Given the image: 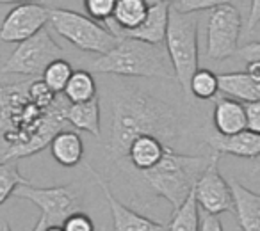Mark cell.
<instances>
[{"label": "cell", "mask_w": 260, "mask_h": 231, "mask_svg": "<svg viewBox=\"0 0 260 231\" xmlns=\"http://www.w3.org/2000/svg\"><path fill=\"white\" fill-rule=\"evenodd\" d=\"M217 76V91L232 96V100H241L244 103L260 101V82H255L246 75V71L221 73Z\"/></svg>", "instance_id": "17"}, {"label": "cell", "mask_w": 260, "mask_h": 231, "mask_svg": "<svg viewBox=\"0 0 260 231\" xmlns=\"http://www.w3.org/2000/svg\"><path fill=\"white\" fill-rule=\"evenodd\" d=\"M200 229V208L196 205L194 192L189 194L180 208H177L171 215L166 231H198Z\"/></svg>", "instance_id": "22"}, {"label": "cell", "mask_w": 260, "mask_h": 231, "mask_svg": "<svg viewBox=\"0 0 260 231\" xmlns=\"http://www.w3.org/2000/svg\"><path fill=\"white\" fill-rule=\"evenodd\" d=\"M62 96L72 105L93 100L96 96V84H94L93 75L89 71H86V69L73 71L68 84H66L64 91H62Z\"/></svg>", "instance_id": "21"}, {"label": "cell", "mask_w": 260, "mask_h": 231, "mask_svg": "<svg viewBox=\"0 0 260 231\" xmlns=\"http://www.w3.org/2000/svg\"><path fill=\"white\" fill-rule=\"evenodd\" d=\"M30 183L22 176L15 162H0V205H4L18 187Z\"/></svg>", "instance_id": "24"}, {"label": "cell", "mask_w": 260, "mask_h": 231, "mask_svg": "<svg viewBox=\"0 0 260 231\" xmlns=\"http://www.w3.org/2000/svg\"><path fill=\"white\" fill-rule=\"evenodd\" d=\"M246 75L255 80V82H260V61L246 64Z\"/></svg>", "instance_id": "34"}, {"label": "cell", "mask_w": 260, "mask_h": 231, "mask_svg": "<svg viewBox=\"0 0 260 231\" xmlns=\"http://www.w3.org/2000/svg\"><path fill=\"white\" fill-rule=\"evenodd\" d=\"M244 121L246 130L253 134H260V101H251L244 103Z\"/></svg>", "instance_id": "30"}, {"label": "cell", "mask_w": 260, "mask_h": 231, "mask_svg": "<svg viewBox=\"0 0 260 231\" xmlns=\"http://www.w3.org/2000/svg\"><path fill=\"white\" fill-rule=\"evenodd\" d=\"M114 0H86L84 2V9L87 11V15L91 16V20H98V22H109L112 18L114 13ZM87 16V18H89Z\"/></svg>", "instance_id": "28"}, {"label": "cell", "mask_w": 260, "mask_h": 231, "mask_svg": "<svg viewBox=\"0 0 260 231\" xmlns=\"http://www.w3.org/2000/svg\"><path fill=\"white\" fill-rule=\"evenodd\" d=\"M64 121L75 127L77 130H82L91 134L93 137H102V112H100V100L94 96L93 100L84 101V103L68 105L64 112Z\"/></svg>", "instance_id": "15"}, {"label": "cell", "mask_w": 260, "mask_h": 231, "mask_svg": "<svg viewBox=\"0 0 260 231\" xmlns=\"http://www.w3.org/2000/svg\"><path fill=\"white\" fill-rule=\"evenodd\" d=\"M2 231H13V229H11V226H9L8 222H4V226H2Z\"/></svg>", "instance_id": "37"}, {"label": "cell", "mask_w": 260, "mask_h": 231, "mask_svg": "<svg viewBox=\"0 0 260 231\" xmlns=\"http://www.w3.org/2000/svg\"><path fill=\"white\" fill-rule=\"evenodd\" d=\"M47 229V220H45L43 215H40V219H38L36 226L32 227V231H45Z\"/></svg>", "instance_id": "35"}, {"label": "cell", "mask_w": 260, "mask_h": 231, "mask_svg": "<svg viewBox=\"0 0 260 231\" xmlns=\"http://www.w3.org/2000/svg\"><path fill=\"white\" fill-rule=\"evenodd\" d=\"M198 231H224V229H223V224H221L219 217L203 213V215L200 217V229Z\"/></svg>", "instance_id": "32"}, {"label": "cell", "mask_w": 260, "mask_h": 231, "mask_svg": "<svg viewBox=\"0 0 260 231\" xmlns=\"http://www.w3.org/2000/svg\"><path fill=\"white\" fill-rule=\"evenodd\" d=\"M72 73H73L72 64L68 61H64V59H57V61L50 62L45 68V71L41 73V80H43L45 86L54 94H62Z\"/></svg>", "instance_id": "23"}, {"label": "cell", "mask_w": 260, "mask_h": 231, "mask_svg": "<svg viewBox=\"0 0 260 231\" xmlns=\"http://www.w3.org/2000/svg\"><path fill=\"white\" fill-rule=\"evenodd\" d=\"M209 160L210 155H184L166 146L162 159L157 166L134 173L141 176L153 194L166 199L175 212L189 198L198 178L209 166Z\"/></svg>", "instance_id": "2"}, {"label": "cell", "mask_w": 260, "mask_h": 231, "mask_svg": "<svg viewBox=\"0 0 260 231\" xmlns=\"http://www.w3.org/2000/svg\"><path fill=\"white\" fill-rule=\"evenodd\" d=\"M62 59V48L52 40L50 32L43 29L30 40L18 43L8 61L2 66L4 75L40 76L50 62Z\"/></svg>", "instance_id": "6"}, {"label": "cell", "mask_w": 260, "mask_h": 231, "mask_svg": "<svg viewBox=\"0 0 260 231\" xmlns=\"http://www.w3.org/2000/svg\"><path fill=\"white\" fill-rule=\"evenodd\" d=\"M91 71L112 73L121 76L175 80L173 68L162 47H152V45L126 40V37H119L112 50L100 55L91 64Z\"/></svg>", "instance_id": "3"}, {"label": "cell", "mask_w": 260, "mask_h": 231, "mask_svg": "<svg viewBox=\"0 0 260 231\" xmlns=\"http://www.w3.org/2000/svg\"><path fill=\"white\" fill-rule=\"evenodd\" d=\"M235 54H241V57L246 61V64H249V62H258L260 61V45H258V41H251V43H248L246 47L237 48V52H235Z\"/></svg>", "instance_id": "31"}, {"label": "cell", "mask_w": 260, "mask_h": 231, "mask_svg": "<svg viewBox=\"0 0 260 231\" xmlns=\"http://www.w3.org/2000/svg\"><path fill=\"white\" fill-rule=\"evenodd\" d=\"M219 157L217 153H210L209 166L198 178L194 188V199L198 208H203L209 215H219L232 210V194L228 181L219 173Z\"/></svg>", "instance_id": "9"}, {"label": "cell", "mask_w": 260, "mask_h": 231, "mask_svg": "<svg viewBox=\"0 0 260 231\" xmlns=\"http://www.w3.org/2000/svg\"><path fill=\"white\" fill-rule=\"evenodd\" d=\"M146 13H148V2L145 0H119L114 6V13H112V18L114 22H105L107 23V29L112 34L118 32H128V30L138 29L143 23V20L146 18Z\"/></svg>", "instance_id": "16"}, {"label": "cell", "mask_w": 260, "mask_h": 231, "mask_svg": "<svg viewBox=\"0 0 260 231\" xmlns=\"http://www.w3.org/2000/svg\"><path fill=\"white\" fill-rule=\"evenodd\" d=\"M207 144L212 148V153L217 155H235L241 159H256L260 155V134L253 132H239L235 135H207Z\"/></svg>", "instance_id": "14"}, {"label": "cell", "mask_w": 260, "mask_h": 231, "mask_svg": "<svg viewBox=\"0 0 260 231\" xmlns=\"http://www.w3.org/2000/svg\"><path fill=\"white\" fill-rule=\"evenodd\" d=\"M221 0H177L170 2V9L180 15H196L200 11H212Z\"/></svg>", "instance_id": "27"}, {"label": "cell", "mask_w": 260, "mask_h": 231, "mask_svg": "<svg viewBox=\"0 0 260 231\" xmlns=\"http://www.w3.org/2000/svg\"><path fill=\"white\" fill-rule=\"evenodd\" d=\"M180 127L177 112L166 101L141 89L119 91L112 100L105 149L112 160L123 166L136 139L153 137L171 148V142L180 137Z\"/></svg>", "instance_id": "1"}, {"label": "cell", "mask_w": 260, "mask_h": 231, "mask_svg": "<svg viewBox=\"0 0 260 231\" xmlns=\"http://www.w3.org/2000/svg\"><path fill=\"white\" fill-rule=\"evenodd\" d=\"M189 93L198 100H210L217 94V76L210 69H198L189 82Z\"/></svg>", "instance_id": "25"}, {"label": "cell", "mask_w": 260, "mask_h": 231, "mask_svg": "<svg viewBox=\"0 0 260 231\" xmlns=\"http://www.w3.org/2000/svg\"><path fill=\"white\" fill-rule=\"evenodd\" d=\"M48 23L62 40L82 52L104 55L119 41V37L114 36L105 25H100L72 9H50Z\"/></svg>", "instance_id": "5"}, {"label": "cell", "mask_w": 260, "mask_h": 231, "mask_svg": "<svg viewBox=\"0 0 260 231\" xmlns=\"http://www.w3.org/2000/svg\"><path fill=\"white\" fill-rule=\"evenodd\" d=\"M45 231H62V227L61 226H47Z\"/></svg>", "instance_id": "36"}, {"label": "cell", "mask_w": 260, "mask_h": 231, "mask_svg": "<svg viewBox=\"0 0 260 231\" xmlns=\"http://www.w3.org/2000/svg\"><path fill=\"white\" fill-rule=\"evenodd\" d=\"M214 128L217 135H235L246 130L244 107L232 98H219L214 108Z\"/></svg>", "instance_id": "18"}, {"label": "cell", "mask_w": 260, "mask_h": 231, "mask_svg": "<svg viewBox=\"0 0 260 231\" xmlns=\"http://www.w3.org/2000/svg\"><path fill=\"white\" fill-rule=\"evenodd\" d=\"M241 13L230 2H221L212 9L207 30V55L212 61H224L235 55L241 36Z\"/></svg>", "instance_id": "8"}, {"label": "cell", "mask_w": 260, "mask_h": 231, "mask_svg": "<svg viewBox=\"0 0 260 231\" xmlns=\"http://www.w3.org/2000/svg\"><path fill=\"white\" fill-rule=\"evenodd\" d=\"M232 194V208H235L242 231H260V196L242 187L237 180L228 181Z\"/></svg>", "instance_id": "13"}, {"label": "cell", "mask_w": 260, "mask_h": 231, "mask_svg": "<svg viewBox=\"0 0 260 231\" xmlns=\"http://www.w3.org/2000/svg\"><path fill=\"white\" fill-rule=\"evenodd\" d=\"M48 18H50V9L36 2L15 6L0 25V41L22 43L30 40L47 27Z\"/></svg>", "instance_id": "10"}, {"label": "cell", "mask_w": 260, "mask_h": 231, "mask_svg": "<svg viewBox=\"0 0 260 231\" xmlns=\"http://www.w3.org/2000/svg\"><path fill=\"white\" fill-rule=\"evenodd\" d=\"M164 149H166V144H162L157 139L139 137L130 144L128 153H126V160L123 166L132 167L134 171L152 169L162 159Z\"/></svg>", "instance_id": "19"}, {"label": "cell", "mask_w": 260, "mask_h": 231, "mask_svg": "<svg viewBox=\"0 0 260 231\" xmlns=\"http://www.w3.org/2000/svg\"><path fill=\"white\" fill-rule=\"evenodd\" d=\"M258 25H260V0H253L251 11H249V20H248V32L256 30Z\"/></svg>", "instance_id": "33"}, {"label": "cell", "mask_w": 260, "mask_h": 231, "mask_svg": "<svg viewBox=\"0 0 260 231\" xmlns=\"http://www.w3.org/2000/svg\"><path fill=\"white\" fill-rule=\"evenodd\" d=\"M18 199L32 201L41 210V215L47 220V226H62L66 219L79 212L80 192L73 185L59 187H34L32 183L22 185L15 190Z\"/></svg>", "instance_id": "7"}, {"label": "cell", "mask_w": 260, "mask_h": 231, "mask_svg": "<svg viewBox=\"0 0 260 231\" xmlns=\"http://www.w3.org/2000/svg\"><path fill=\"white\" fill-rule=\"evenodd\" d=\"M50 151L55 162L62 167H75L80 164L84 155L82 139L75 132H59L50 142Z\"/></svg>", "instance_id": "20"}, {"label": "cell", "mask_w": 260, "mask_h": 231, "mask_svg": "<svg viewBox=\"0 0 260 231\" xmlns=\"http://www.w3.org/2000/svg\"><path fill=\"white\" fill-rule=\"evenodd\" d=\"M27 96H29L30 103H34L41 110H47L52 107V103L55 101L57 94H54L41 79L29 80V87H27Z\"/></svg>", "instance_id": "26"}, {"label": "cell", "mask_w": 260, "mask_h": 231, "mask_svg": "<svg viewBox=\"0 0 260 231\" xmlns=\"http://www.w3.org/2000/svg\"><path fill=\"white\" fill-rule=\"evenodd\" d=\"M87 173L93 174L96 185L100 187V190L104 192L105 201H107L109 210H111L114 231H166V226H164V224L148 219V217L141 215V213L134 212L132 208L123 205V203L112 194L107 181H104V178H102L91 166H87Z\"/></svg>", "instance_id": "11"}, {"label": "cell", "mask_w": 260, "mask_h": 231, "mask_svg": "<svg viewBox=\"0 0 260 231\" xmlns=\"http://www.w3.org/2000/svg\"><path fill=\"white\" fill-rule=\"evenodd\" d=\"M168 18H170V2H148V13L141 25L128 32H118L116 36L141 41L152 47H162L168 30Z\"/></svg>", "instance_id": "12"}, {"label": "cell", "mask_w": 260, "mask_h": 231, "mask_svg": "<svg viewBox=\"0 0 260 231\" xmlns=\"http://www.w3.org/2000/svg\"><path fill=\"white\" fill-rule=\"evenodd\" d=\"M62 231H94V224L89 219V215L82 212H77L70 215L68 219L62 222Z\"/></svg>", "instance_id": "29"}, {"label": "cell", "mask_w": 260, "mask_h": 231, "mask_svg": "<svg viewBox=\"0 0 260 231\" xmlns=\"http://www.w3.org/2000/svg\"><path fill=\"white\" fill-rule=\"evenodd\" d=\"M166 54L173 68L175 80L189 94V82L198 71V16L180 15L170 9L164 37Z\"/></svg>", "instance_id": "4"}]
</instances>
